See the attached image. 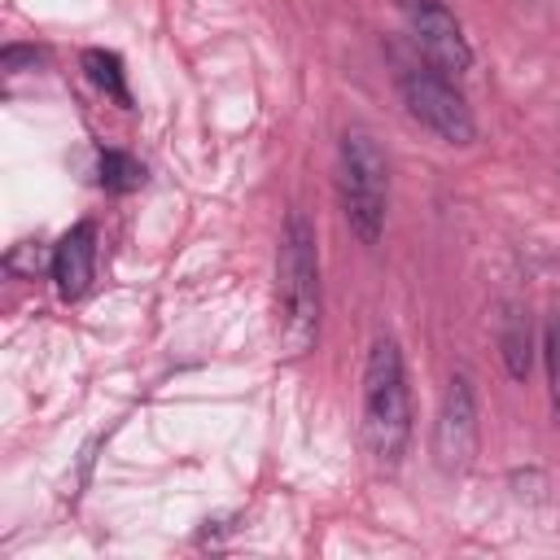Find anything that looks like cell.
Instances as JSON below:
<instances>
[{
    "instance_id": "6da1fadb",
    "label": "cell",
    "mask_w": 560,
    "mask_h": 560,
    "mask_svg": "<svg viewBox=\"0 0 560 560\" xmlns=\"http://www.w3.org/2000/svg\"><path fill=\"white\" fill-rule=\"evenodd\" d=\"M276 324L289 354H302L319 332V249L302 210L284 219L276 258Z\"/></svg>"
},
{
    "instance_id": "277c9868",
    "label": "cell",
    "mask_w": 560,
    "mask_h": 560,
    "mask_svg": "<svg viewBox=\"0 0 560 560\" xmlns=\"http://www.w3.org/2000/svg\"><path fill=\"white\" fill-rule=\"evenodd\" d=\"M398 92L411 109V118H420L438 140L446 144H472L477 136V122H472V109L468 101L455 92L451 74H442L438 66H411L398 74Z\"/></svg>"
},
{
    "instance_id": "9c48e42d",
    "label": "cell",
    "mask_w": 560,
    "mask_h": 560,
    "mask_svg": "<svg viewBox=\"0 0 560 560\" xmlns=\"http://www.w3.org/2000/svg\"><path fill=\"white\" fill-rule=\"evenodd\" d=\"M83 70H88V79H92L109 101L131 105V92H127V79H122V61H118L114 52H105V48H88V52H83Z\"/></svg>"
},
{
    "instance_id": "8992f818",
    "label": "cell",
    "mask_w": 560,
    "mask_h": 560,
    "mask_svg": "<svg viewBox=\"0 0 560 560\" xmlns=\"http://www.w3.org/2000/svg\"><path fill=\"white\" fill-rule=\"evenodd\" d=\"M407 13V26L420 44V52L429 57V66H438L442 74H464L472 66V48L464 39V26L455 22V13L442 0H398Z\"/></svg>"
},
{
    "instance_id": "30bf717a",
    "label": "cell",
    "mask_w": 560,
    "mask_h": 560,
    "mask_svg": "<svg viewBox=\"0 0 560 560\" xmlns=\"http://www.w3.org/2000/svg\"><path fill=\"white\" fill-rule=\"evenodd\" d=\"M101 184H105L109 192H131V188L144 184V166H140L131 153L109 149V153H101Z\"/></svg>"
},
{
    "instance_id": "8fae6325",
    "label": "cell",
    "mask_w": 560,
    "mask_h": 560,
    "mask_svg": "<svg viewBox=\"0 0 560 560\" xmlns=\"http://www.w3.org/2000/svg\"><path fill=\"white\" fill-rule=\"evenodd\" d=\"M542 354H547V385H551V402L560 411V315L547 324L542 332Z\"/></svg>"
},
{
    "instance_id": "52a82bcc",
    "label": "cell",
    "mask_w": 560,
    "mask_h": 560,
    "mask_svg": "<svg viewBox=\"0 0 560 560\" xmlns=\"http://www.w3.org/2000/svg\"><path fill=\"white\" fill-rule=\"evenodd\" d=\"M92 271H96V228L92 223H74L57 249H52V280H57V293L66 302L83 298L88 284H92Z\"/></svg>"
},
{
    "instance_id": "5b68a950",
    "label": "cell",
    "mask_w": 560,
    "mask_h": 560,
    "mask_svg": "<svg viewBox=\"0 0 560 560\" xmlns=\"http://www.w3.org/2000/svg\"><path fill=\"white\" fill-rule=\"evenodd\" d=\"M472 451H477V398H472V381L459 372L446 381L433 420V455L442 472H464L472 464Z\"/></svg>"
},
{
    "instance_id": "3957f363",
    "label": "cell",
    "mask_w": 560,
    "mask_h": 560,
    "mask_svg": "<svg viewBox=\"0 0 560 560\" xmlns=\"http://www.w3.org/2000/svg\"><path fill=\"white\" fill-rule=\"evenodd\" d=\"M337 192H341V214H346L350 232L363 245H376L381 228H385V206H389V162H385L381 144L359 127L341 136Z\"/></svg>"
},
{
    "instance_id": "7a4b0ae2",
    "label": "cell",
    "mask_w": 560,
    "mask_h": 560,
    "mask_svg": "<svg viewBox=\"0 0 560 560\" xmlns=\"http://www.w3.org/2000/svg\"><path fill=\"white\" fill-rule=\"evenodd\" d=\"M411 438V394L394 337H376L363 363V442L368 451L394 468Z\"/></svg>"
},
{
    "instance_id": "ba28073f",
    "label": "cell",
    "mask_w": 560,
    "mask_h": 560,
    "mask_svg": "<svg viewBox=\"0 0 560 560\" xmlns=\"http://www.w3.org/2000/svg\"><path fill=\"white\" fill-rule=\"evenodd\" d=\"M499 346H503V359H508V372L516 381L529 376V315H521L516 306H508L503 315V332H499Z\"/></svg>"
}]
</instances>
